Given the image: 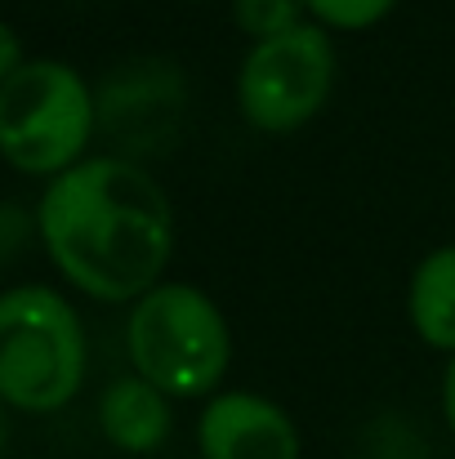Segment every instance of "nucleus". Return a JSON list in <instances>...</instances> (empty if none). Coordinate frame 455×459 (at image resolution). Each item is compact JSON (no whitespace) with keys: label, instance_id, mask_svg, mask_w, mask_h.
Wrapping results in <instances>:
<instances>
[{"label":"nucleus","instance_id":"nucleus-2","mask_svg":"<svg viewBox=\"0 0 455 459\" xmlns=\"http://www.w3.org/2000/svg\"><path fill=\"white\" fill-rule=\"evenodd\" d=\"M85 379V334L72 304L45 286L0 295V402L58 411Z\"/></svg>","mask_w":455,"mask_h":459},{"label":"nucleus","instance_id":"nucleus-14","mask_svg":"<svg viewBox=\"0 0 455 459\" xmlns=\"http://www.w3.org/2000/svg\"><path fill=\"white\" fill-rule=\"evenodd\" d=\"M0 451H4V402H0Z\"/></svg>","mask_w":455,"mask_h":459},{"label":"nucleus","instance_id":"nucleus-8","mask_svg":"<svg viewBox=\"0 0 455 459\" xmlns=\"http://www.w3.org/2000/svg\"><path fill=\"white\" fill-rule=\"evenodd\" d=\"M99 424L112 446L130 455H148L170 437V402L148 379H117L99 402Z\"/></svg>","mask_w":455,"mask_h":459},{"label":"nucleus","instance_id":"nucleus-5","mask_svg":"<svg viewBox=\"0 0 455 459\" xmlns=\"http://www.w3.org/2000/svg\"><path fill=\"white\" fill-rule=\"evenodd\" d=\"M330 81H335V54L326 31L300 22L282 36L259 40L246 54L237 76V103L255 130L286 134L321 112Z\"/></svg>","mask_w":455,"mask_h":459},{"label":"nucleus","instance_id":"nucleus-11","mask_svg":"<svg viewBox=\"0 0 455 459\" xmlns=\"http://www.w3.org/2000/svg\"><path fill=\"white\" fill-rule=\"evenodd\" d=\"M398 0H303V9L326 22V27H344V31H357V27H371L380 22Z\"/></svg>","mask_w":455,"mask_h":459},{"label":"nucleus","instance_id":"nucleus-7","mask_svg":"<svg viewBox=\"0 0 455 459\" xmlns=\"http://www.w3.org/2000/svg\"><path fill=\"white\" fill-rule=\"evenodd\" d=\"M206 459H300V433L282 406L255 393H223L201 415Z\"/></svg>","mask_w":455,"mask_h":459},{"label":"nucleus","instance_id":"nucleus-9","mask_svg":"<svg viewBox=\"0 0 455 459\" xmlns=\"http://www.w3.org/2000/svg\"><path fill=\"white\" fill-rule=\"evenodd\" d=\"M411 321L424 343L455 352V246L433 250L411 277Z\"/></svg>","mask_w":455,"mask_h":459},{"label":"nucleus","instance_id":"nucleus-3","mask_svg":"<svg viewBox=\"0 0 455 459\" xmlns=\"http://www.w3.org/2000/svg\"><path fill=\"white\" fill-rule=\"evenodd\" d=\"M228 321L197 286H156L130 312V357L139 379L165 397H206L228 370Z\"/></svg>","mask_w":455,"mask_h":459},{"label":"nucleus","instance_id":"nucleus-12","mask_svg":"<svg viewBox=\"0 0 455 459\" xmlns=\"http://www.w3.org/2000/svg\"><path fill=\"white\" fill-rule=\"evenodd\" d=\"M18 67H22V45H18L13 27H4V22H0V85H4Z\"/></svg>","mask_w":455,"mask_h":459},{"label":"nucleus","instance_id":"nucleus-10","mask_svg":"<svg viewBox=\"0 0 455 459\" xmlns=\"http://www.w3.org/2000/svg\"><path fill=\"white\" fill-rule=\"evenodd\" d=\"M300 9L303 0H237V27L268 40V36H282V31L300 27Z\"/></svg>","mask_w":455,"mask_h":459},{"label":"nucleus","instance_id":"nucleus-13","mask_svg":"<svg viewBox=\"0 0 455 459\" xmlns=\"http://www.w3.org/2000/svg\"><path fill=\"white\" fill-rule=\"evenodd\" d=\"M442 411H447V424L455 433V361L447 366V379H442Z\"/></svg>","mask_w":455,"mask_h":459},{"label":"nucleus","instance_id":"nucleus-1","mask_svg":"<svg viewBox=\"0 0 455 459\" xmlns=\"http://www.w3.org/2000/svg\"><path fill=\"white\" fill-rule=\"evenodd\" d=\"M40 237L58 273L108 304L144 299L174 250V214L144 165L94 156L63 169L40 196Z\"/></svg>","mask_w":455,"mask_h":459},{"label":"nucleus","instance_id":"nucleus-4","mask_svg":"<svg viewBox=\"0 0 455 459\" xmlns=\"http://www.w3.org/2000/svg\"><path fill=\"white\" fill-rule=\"evenodd\" d=\"M94 126V94L63 63H22L0 85V152L22 174L72 169Z\"/></svg>","mask_w":455,"mask_h":459},{"label":"nucleus","instance_id":"nucleus-6","mask_svg":"<svg viewBox=\"0 0 455 459\" xmlns=\"http://www.w3.org/2000/svg\"><path fill=\"white\" fill-rule=\"evenodd\" d=\"M183 112H188V90H183V76L179 67L170 63H130L121 72H112L94 99V117H99V130L121 148V152L135 156H161L174 139H179V126H183Z\"/></svg>","mask_w":455,"mask_h":459}]
</instances>
